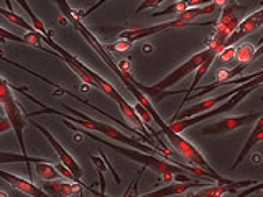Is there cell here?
<instances>
[{"label": "cell", "mask_w": 263, "mask_h": 197, "mask_svg": "<svg viewBox=\"0 0 263 197\" xmlns=\"http://www.w3.org/2000/svg\"><path fill=\"white\" fill-rule=\"evenodd\" d=\"M31 123H33V127L38 128V130L41 131V133L45 135V138L48 140L49 145H51V146H53V150L56 151L58 158H60V163H63L66 168H69V171L74 174V178H76V183H81V178H82V174H84V171H82V168L79 166V163L76 161V158H72V154H71L68 150H66V148H64L60 142H58V140L53 136V133H51V131H49L48 128H45L43 125H40V123H36V122H31ZM81 184H82V183H81ZM84 187L89 189V191L92 192L96 197H101V192H96L92 187H89V186H86V184H84Z\"/></svg>", "instance_id": "8"}, {"label": "cell", "mask_w": 263, "mask_h": 197, "mask_svg": "<svg viewBox=\"0 0 263 197\" xmlns=\"http://www.w3.org/2000/svg\"><path fill=\"white\" fill-rule=\"evenodd\" d=\"M263 113L253 112V113H245V115H237V117H226L216 123H209L201 128L202 135H224L229 131H234L237 128H242L250 123H257V120Z\"/></svg>", "instance_id": "9"}, {"label": "cell", "mask_w": 263, "mask_h": 197, "mask_svg": "<svg viewBox=\"0 0 263 197\" xmlns=\"http://www.w3.org/2000/svg\"><path fill=\"white\" fill-rule=\"evenodd\" d=\"M18 5L23 8L25 12H27V15L30 16V20H31V27L35 28L38 33H41V35H45V36H49V33L46 31V27H45V23L41 22L38 16L35 15V12L31 10V7L27 4V2H23V0H18Z\"/></svg>", "instance_id": "19"}, {"label": "cell", "mask_w": 263, "mask_h": 197, "mask_svg": "<svg viewBox=\"0 0 263 197\" xmlns=\"http://www.w3.org/2000/svg\"><path fill=\"white\" fill-rule=\"evenodd\" d=\"M0 102L4 105L5 115L12 122L22 154H27V146H25V140H23V131H25V125H27V115H23L20 104L15 101L13 89L12 86H8L7 79H2V86H0Z\"/></svg>", "instance_id": "7"}, {"label": "cell", "mask_w": 263, "mask_h": 197, "mask_svg": "<svg viewBox=\"0 0 263 197\" xmlns=\"http://www.w3.org/2000/svg\"><path fill=\"white\" fill-rule=\"evenodd\" d=\"M219 7V4H205L202 7H191L187 8L184 13H181L176 18H171L168 22H163L158 25H153V27H145V28H135V30H127V31H122L119 40H128V41H137V40H143L148 36H153L156 33H163L170 28H175V27H187V25H194V18L201 15H208V13H214L216 8Z\"/></svg>", "instance_id": "4"}, {"label": "cell", "mask_w": 263, "mask_h": 197, "mask_svg": "<svg viewBox=\"0 0 263 197\" xmlns=\"http://www.w3.org/2000/svg\"><path fill=\"white\" fill-rule=\"evenodd\" d=\"M222 7H224V10H222L219 20L216 23V33H214V36L209 41L208 46H217V48L226 49L224 43L237 31L238 25L245 20L243 12L247 10V7L234 4V2H224Z\"/></svg>", "instance_id": "6"}, {"label": "cell", "mask_w": 263, "mask_h": 197, "mask_svg": "<svg viewBox=\"0 0 263 197\" xmlns=\"http://www.w3.org/2000/svg\"><path fill=\"white\" fill-rule=\"evenodd\" d=\"M219 60L222 63H230V61H234L235 60V46H230L227 49H224L220 54H219Z\"/></svg>", "instance_id": "24"}, {"label": "cell", "mask_w": 263, "mask_h": 197, "mask_svg": "<svg viewBox=\"0 0 263 197\" xmlns=\"http://www.w3.org/2000/svg\"><path fill=\"white\" fill-rule=\"evenodd\" d=\"M10 128H13V127H12V122H10V119H8L7 115H5V117L2 119V128H0V133H5V131H8Z\"/></svg>", "instance_id": "28"}, {"label": "cell", "mask_w": 263, "mask_h": 197, "mask_svg": "<svg viewBox=\"0 0 263 197\" xmlns=\"http://www.w3.org/2000/svg\"><path fill=\"white\" fill-rule=\"evenodd\" d=\"M132 41H128V40H117L115 43H112V45H107L105 48H109V49H114L115 53H125V51H128V49L132 48Z\"/></svg>", "instance_id": "22"}, {"label": "cell", "mask_w": 263, "mask_h": 197, "mask_svg": "<svg viewBox=\"0 0 263 197\" xmlns=\"http://www.w3.org/2000/svg\"><path fill=\"white\" fill-rule=\"evenodd\" d=\"M260 86V82L257 79H253L250 82H245V84L242 86H237V92L229 98V101L226 102H222L220 105H217L216 109H212L211 112L208 113H202V115H197V117H193V119H184V120H178V122H173V123H168V125L171 127V130L175 131V133H183V131H186L187 128H191L194 125H197V123H201L204 120H208V119H214V117H219V115L222 113H227L234 109L235 105L240 104L243 98L252 94L255 89H257Z\"/></svg>", "instance_id": "5"}, {"label": "cell", "mask_w": 263, "mask_h": 197, "mask_svg": "<svg viewBox=\"0 0 263 197\" xmlns=\"http://www.w3.org/2000/svg\"><path fill=\"white\" fill-rule=\"evenodd\" d=\"M211 197H222V195H211Z\"/></svg>", "instance_id": "32"}, {"label": "cell", "mask_w": 263, "mask_h": 197, "mask_svg": "<svg viewBox=\"0 0 263 197\" xmlns=\"http://www.w3.org/2000/svg\"><path fill=\"white\" fill-rule=\"evenodd\" d=\"M201 189L204 187L201 183H199V179H193V181H189V183H171L168 186H163L160 189H155V191L152 192H148V194H143V195H140V197H173V195H181V194H186L189 189Z\"/></svg>", "instance_id": "14"}, {"label": "cell", "mask_w": 263, "mask_h": 197, "mask_svg": "<svg viewBox=\"0 0 263 197\" xmlns=\"http://www.w3.org/2000/svg\"><path fill=\"white\" fill-rule=\"evenodd\" d=\"M64 125L71 128L72 131H81V133H84L86 136H89L90 140H94L97 143H102L105 146H109L110 150L117 151L119 154L125 156L130 161H135L138 164H142L143 168H148L152 169L156 174L163 176L164 181H171V179H176V183H189V179L186 174H183V168L178 166L173 161H168L166 158H163V156H156V154H148V153H143V151H138V150H134V148H125V146H120L117 143H114L112 140H105V138H101L99 135H96L94 131H89V130H84V128H79V127H74L71 122L64 120Z\"/></svg>", "instance_id": "2"}, {"label": "cell", "mask_w": 263, "mask_h": 197, "mask_svg": "<svg viewBox=\"0 0 263 197\" xmlns=\"http://www.w3.org/2000/svg\"><path fill=\"white\" fill-rule=\"evenodd\" d=\"M235 92H237V87L230 89L229 92H226V94H220V95H216V97H209V98H205V101H202V102H197V104H194L191 107H187V109H184L179 115H175L170 123L178 122V120H184V119H193V117H197V115H202V113H208L212 109H216L219 104L229 101V98L232 97Z\"/></svg>", "instance_id": "10"}, {"label": "cell", "mask_w": 263, "mask_h": 197, "mask_svg": "<svg viewBox=\"0 0 263 197\" xmlns=\"http://www.w3.org/2000/svg\"><path fill=\"white\" fill-rule=\"evenodd\" d=\"M134 107H135L137 113L140 115V119H142V120L145 122V125H148V123H150V122L153 120V119H152V115H150V112H148L142 104L135 102V104H134Z\"/></svg>", "instance_id": "23"}, {"label": "cell", "mask_w": 263, "mask_h": 197, "mask_svg": "<svg viewBox=\"0 0 263 197\" xmlns=\"http://www.w3.org/2000/svg\"><path fill=\"white\" fill-rule=\"evenodd\" d=\"M260 46H263V36L260 38ZM260 46H258V48H260Z\"/></svg>", "instance_id": "31"}, {"label": "cell", "mask_w": 263, "mask_h": 197, "mask_svg": "<svg viewBox=\"0 0 263 197\" xmlns=\"http://www.w3.org/2000/svg\"><path fill=\"white\" fill-rule=\"evenodd\" d=\"M261 25H263V8H260V10H257V12H253L249 16H245V20L238 25L237 31L224 43V48L227 49L230 46H234L237 41L243 40L245 36H249L250 33H253V31H257Z\"/></svg>", "instance_id": "12"}, {"label": "cell", "mask_w": 263, "mask_h": 197, "mask_svg": "<svg viewBox=\"0 0 263 197\" xmlns=\"http://www.w3.org/2000/svg\"><path fill=\"white\" fill-rule=\"evenodd\" d=\"M257 49L258 48H255L253 43H242V45H238L235 46V60L238 64H249L253 61V57H255V53H257Z\"/></svg>", "instance_id": "16"}, {"label": "cell", "mask_w": 263, "mask_h": 197, "mask_svg": "<svg viewBox=\"0 0 263 197\" xmlns=\"http://www.w3.org/2000/svg\"><path fill=\"white\" fill-rule=\"evenodd\" d=\"M82 186L79 183H72V181H45L41 187L51 197H82Z\"/></svg>", "instance_id": "11"}, {"label": "cell", "mask_w": 263, "mask_h": 197, "mask_svg": "<svg viewBox=\"0 0 263 197\" xmlns=\"http://www.w3.org/2000/svg\"><path fill=\"white\" fill-rule=\"evenodd\" d=\"M12 89H13V90H18V92H20L23 97L30 98L31 102H35L36 105L41 107V109L36 110V112L25 113V115H27V119L38 117V115H48V113L58 115V117H61V119L68 120V122H71V123H76V127H79V128H84V130H89V131H94V133H102V135H105V138L112 140V142H119V143H122V145H128L130 148H134V150L143 151V153H148V154H158V156H160V151H158V150H155V148H152V146L143 145L142 142H140V140H137V138H134V136H127L125 133H123V131H120L119 128H115V127L109 125V123L101 122V120H96L94 117H89V115L81 113V112H78V110H74L72 107L63 104L64 109L72 113V115H66V113H63L61 110H58V109H53V107H49V105L41 104L36 97H33L31 94H28V89H18V87H13V86H12Z\"/></svg>", "instance_id": "1"}, {"label": "cell", "mask_w": 263, "mask_h": 197, "mask_svg": "<svg viewBox=\"0 0 263 197\" xmlns=\"http://www.w3.org/2000/svg\"><path fill=\"white\" fill-rule=\"evenodd\" d=\"M214 51L222 53L224 49H222V48H217V46H208V48L204 49V51L196 53L194 56H191L186 63H183L181 66H178V68H176L175 71H173L171 74H168L166 77H163L161 81H158V82H156V84H153V86H145V84H142V82H138L137 79H134V76H132L130 72H123V74H125V76L130 79V82L140 90V92H143L148 98H150V97L153 95V92H158V90H161V92H166L168 89H171L175 84H178L179 81H183V79H184L186 76H189L191 72L197 71Z\"/></svg>", "instance_id": "3"}, {"label": "cell", "mask_w": 263, "mask_h": 197, "mask_svg": "<svg viewBox=\"0 0 263 197\" xmlns=\"http://www.w3.org/2000/svg\"><path fill=\"white\" fill-rule=\"evenodd\" d=\"M0 15L4 16L5 20H8L10 23H13V25H16V27H20V28H23V30H27L28 33H31V31H36L35 28L31 27V25L23 18V16H20L18 13H15L13 10H5V8H2L0 7Z\"/></svg>", "instance_id": "18"}, {"label": "cell", "mask_w": 263, "mask_h": 197, "mask_svg": "<svg viewBox=\"0 0 263 197\" xmlns=\"http://www.w3.org/2000/svg\"><path fill=\"white\" fill-rule=\"evenodd\" d=\"M35 171H36L38 178L43 181H56V179L63 178L61 172L58 171V168L53 163H38L35 166Z\"/></svg>", "instance_id": "17"}, {"label": "cell", "mask_w": 263, "mask_h": 197, "mask_svg": "<svg viewBox=\"0 0 263 197\" xmlns=\"http://www.w3.org/2000/svg\"><path fill=\"white\" fill-rule=\"evenodd\" d=\"M253 79H257L260 84L263 82V69L261 71H258V72H253V74H249V76H243V77H240V79H232V81H229V82H226V84H222V87H227V86H242V84H245V82H250V81H253Z\"/></svg>", "instance_id": "21"}, {"label": "cell", "mask_w": 263, "mask_h": 197, "mask_svg": "<svg viewBox=\"0 0 263 197\" xmlns=\"http://www.w3.org/2000/svg\"><path fill=\"white\" fill-rule=\"evenodd\" d=\"M258 191H263V183H258V184H255L249 189H245L243 192H240L237 197H247V195H250V194H255V192H258Z\"/></svg>", "instance_id": "26"}, {"label": "cell", "mask_w": 263, "mask_h": 197, "mask_svg": "<svg viewBox=\"0 0 263 197\" xmlns=\"http://www.w3.org/2000/svg\"><path fill=\"white\" fill-rule=\"evenodd\" d=\"M189 8V2H175V4H170L164 10L161 12H155L152 13V16H164V15H181L184 13Z\"/></svg>", "instance_id": "20"}, {"label": "cell", "mask_w": 263, "mask_h": 197, "mask_svg": "<svg viewBox=\"0 0 263 197\" xmlns=\"http://www.w3.org/2000/svg\"><path fill=\"white\" fill-rule=\"evenodd\" d=\"M0 33H2V41H5V40L8 38V40L16 41V43H23V45H27V41H25V38L16 36V35H13V33H8L5 28H0Z\"/></svg>", "instance_id": "25"}, {"label": "cell", "mask_w": 263, "mask_h": 197, "mask_svg": "<svg viewBox=\"0 0 263 197\" xmlns=\"http://www.w3.org/2000/svg\"><path fill=\"white\" fill-rule=\"evenodd\" d=\"M161 4V0H155V2H143V4H140V7L137 8V12L135 13H140V12H143L146 10V8H153V7H158Z\"/></svg>", "instance_id": "27"}, {"label": "cell", "mask_w": 263, "mask_h": 197, "mask_svg": "<svg viewBox=\"0 0 263 197\" xmlns=\"http://www.w3.org/2000/svg\"><path fill=\"white\" fill-rule=\"evenodd\" d=\"M260 142H263V115L261 117L257 120V123L253 125V128H252V131H250V135H249V138H247V142H245V145L242 146V150H240V153H238V156H237V160H235V163L232 164V171L240 164L247 156L250 154V151H252V148L255 146V145H258Z\"/></svg>", "instance_id": "15"}, {"label": "cell", "mask_w": 263, "mask_h": 197, "mask_svg": "<svg viewBox=\"0 0 263 197\" xmlns=\"http://www.w3.org/2000/svg\"><path fill=\"white\" fill-rule=\"evenodd\" d=\"M0 176H2V179L7 184H10L13 189L20 191L22 194H27L28 197H51L48 192L43 191V187H38L36 184H33V181L30 179L10 174V172H7V171H0Z\"/></svg>", "instance_id": "13"}, {"label": "cell", "mask_w": 263, "mask_h": 197, "mask_svg": "<svg viewBox=\"0 0 263 197\" xmlns=\"http://www.w3.org/2000/svg\"><path fill=\"white\" fill-rule=\"evenodd\" d=\"M260 56H263V46H260V48L257 49V53H255V57H253V61H255V60H258Z\"/></svg>", "instance_id": "29"}, {"label": "cell", "mask_w": 263, "mask_h": 197, "mask_svg": "<svg viewBox=\"0 0 263 197\" xmlns=\"http://www.w3.org/2000/svg\"><path fill=\"white\" fill-rule=\"evenodd\" d=\"M0 197H8V195H7V192L2 191V192H0Z\"/></svg>", "instance_id": "30"}, {"label": "cell", "mask_w": 263, "mask_h": 197, "mask_svg": "<svg viewBox=\"0 0 263 197\" xmlns=\"http://www.w3.org/2000/svg\"><path fill=\"white\" fill-rule=\"evenodd\" d=\"M261 101H263V95H261Z\"/></svg>", "instance_id": "33"}]
</instances>
